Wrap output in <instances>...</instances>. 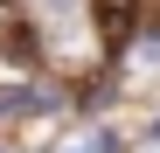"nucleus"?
I'll use <instances>...</instances> for the list:
<instances>
[{
  "label": "nucleus",
  "mask_w": 160,
  "mask_h": 153,
  "mask_svg": "<svg viewBox=\"0 0 160 153\" xmlns=\"http://www.w3.org/2000/svg\"><path fill=\"white\" fill-rule=\"evenodd\" d=\"M125 7H132V0H98V14H104V28H112V35H125Z\"/></svg>",
  "instance_id": "nucleus-1"
}]
</instances>
